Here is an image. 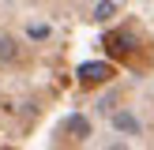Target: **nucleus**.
<instances>
[{
  "label": "nucleus",
  "mask_w": 154,
  "mask_h": 150,
  "mask_svg": "<svg viewBox=\"0 0 154 150\" xmlns=\"http://www.w3.org/2000/svg\"><path fill=\"white\" fill-rule=\"evenodd\" d=\"M79 82H87V86H94V82H109L113 79V64H105V60H87V64H79Z\"/></svg>",
  "instance_id": "1"
},
{
  "label": "nucleus",
  "mask_w": 154,
  "mask_h": 150,
  "mask_svg": "<svg viewBox=\"0 0 154 150\" xmlns=\"http://www.w3.org/2000/svg\"><path fill=\"white\" fill-rule=\"evenodd\" d=\"M102 45L113 52V56H128V52L135 49V34H132L128 26H124V30H113V34H105V38H102Z\"/></svg>",
  "instance_id": "2"
},
{
  "label": "nucleus",
  "mask_w": 154,
  "mask_h": 150,
  "mask_svg": "<svg viewBox=\"0 0 154 150\" xmlns=\"http://www.w3.org/2000/svg\"><path fill=\"white\" fill-rule=\"evenodd\" d=\"M109 124H113V131H120V135H139V131H143L139 116H135L132 109H117V112L109 116Z\"/></svg>",
  "instance_id": "3"
},
{
  "label": "nucleus",
  "mask_w": 154,
  "mask_h": 150,
  "mask_svg": "<svg viewBox=\"0 0 154 150\" xmlns=\"http://www.w3.org/2000/svg\"><path fill=\"white\" fill-rule=\"evenodd\" d=\"M64 128L75 135V139H90V120H87V116H79V112H75V116H68V120H64Z\"/></svg>",
  "instance_id": "4"
},
{
  "label": "nucleus",
  "mask_w": 154,
  "mask_h": 150,
  "mask_svg": "<svg viewBox=\"0 0 154 150\" xmlns=\"http://www.w3.org/2000/svg\"><path fill=\"white\" fill-rule=\"evenodd\" d=\"M0 60H4V64L19 60V45H15V38H0Z\"/></svg>",
  "instance_id": "5"
},
{
  "label": "nucleus",
  "mask_w": 154,
  "mask_h": 150,
  "mask_svg": "<svg viewBox=\"0 0 154 150\" xmlns=\"http://www.w3.org/2000/svg\"><path fill=\"white\" fill-rule=\"evenodd\" d=\"M113 15H117V0H98V4H94V19L98 22L113 19Z\"/></svg>",
  "instance_id": "6"
},
{
  "label": "nucleus",
  "mask_w": 154,
  "mask_h": 150,
  "mask_svg": "<svg viewBox=\"0 0 154 150\" xmlns=\"http://www.w3.org/2000/svg\"><path fill=\"white\" fill-rule=\"evenodd\" d=\"M49 34H53V30L45 26V22H30V26H26V38H30V41H45Z\"/></svg>",
  "instance_id": "7"
},
{
  "label": "nucleus",
  "mask_w": 154,
  "mask_h": 150,
  "mask_svg": "<svg viewBox=\"0 0 154 150\" xmlns=\"http://www.w3.org/2000/svg\"><path fill=\"white\" fill-rule=\"evenodd\" d=\"M113 105H117V94H105V98H102V101H98V109H102V112H109V109H113Z\"/></svg>",
  "instance_id": "8"
},
{
  "label": "nucleus",
  "mask_w": 154,
  "mask_h": 150,
  "mask_svg": "<svg viewBox=\"0 0 154 150\" xmlns=\"http://www.w3.org/2000/svg\"><path fill=\"white\" fill-rule=\"evenodd\" d=\"M109 150H128V146H124V142H113V146H109Z\"/></svg>",
  "instance_id": "9"
}]
</instances>
